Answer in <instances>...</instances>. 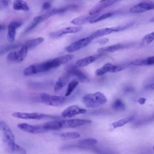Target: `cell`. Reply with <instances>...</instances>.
<instances>
[{
	"instance_id": "1",
	"label": "cell",
	"mask_w": 154,
	"mask_h": 154,
	"mask_svg": "<svg viewBox=\"0 0 154 154\" xmlns=\"http://www.w3.org/2000/svg\"><path fill=\"white\" fill-rule=\"evenodd\" d=\"M82 101L87 107L94 108L105 104L107 99L103 94L97 92L86 94L83 97Z\"/></svg>"
},
{
	"instance_id": "2",
	"label": "cell",
	"mask_w": 154,
	"mask_h": 154,
	"mask_svg": "<svg viewBox=\"0 0 154 154\" xmlns=\"http://www.w3.org/2000/svg\"><path fill=\"white\" fill-rule=\"evenodd\" d=\"M55 68L52 60L47 61L30 65L23 71V75L30 76L39 73L44 72Z\"/></svg>"
},
{
	"instance_id": "3",
	"label": "cell",
	"mask_w": 154,
	"mask_h": 154,
	"mask_svg": "<svg viewBox=\"0 0 154 154\" xmlns=\"http://www.w3.org/2000/svg\"><path fill=\"white\" fill-rule=\"evenodd\" d=\"M39 100L44 104L54 106H59L63 104L66 98L62 96L53 95L46 93L39 94Z\"/></svg>"
},
{
	"instance_id": "4",
	"label": "cell",
	"mask_w": 154,
	"mask_h": 154,
	"mask_svg": "<svg viewBox=\"0 0 154 154\" xmlns=\"http://www.w3.org/2000/svg\"><path fill=\"white\" fill-rule=\"evenodd\" d=\"M57 121L59 130L63 128H76L92 123V121L90 120L81 119H65Z\"/></svg>"
},
{
	"instance_id": "5",
	"label": "cell",
	"mask_w": 154,
	"mask_h": 154,
	"mask_svg": "<svg viewBox=\"0 0 154 154\" xmlns=\"http://www.w3.org/2000/svg\"><path fill=\"white\" fill-rule=\"evenodd\" d=\"M12 115L14 117L24 119H54L58 118L57 117L37 112H15L13 113Z\"/></svg>"
},
{
	"instance_id": "6",
	"label": "cell",
	"mask_w": 154,
	"mask_h": 154,
	"mask_svg": "<svg viewBox=\"0 0 154 154\" xmlns=\"http://www.w3.org/2000/svg\"><path fill=\"white\" fill-rule=\"evenodd\" d=\"M0 129L3 139L7 144L8 147L15 143L14 137L10 128L3 121L0 122Z\"/></svg>"
},
{
	"instance_id": "7",
	"label": "cell",
	"mask_w": 154,
	"mask_h": 154,
	"mask_svg": "<svg viewBox=\"0 0 154 154\" xmlns=\"http://www.w3.org/2000/svg\"><path fill=\"white\" fill-rule=\"evenodd\" d=\"M93 39L90 35L76 41L66 47L65 49L68 53H72L84 48L88 45Z\"/></svg>"
},
{
	"instance_id": "8",
	"label": "cell",
	"mask_w": 154,
	"mask_h": 154,
	"mask_svg": "<svg viewBox=\"0 0 154 154\" xmlns=\"http://www.w3.org/2000/svg\"><path fill=\"white\" fill-rule=\"evenodd\" d=\"M17 127L24 131L32 134H38L47 132L44 128L43 124L33 125L26 123H22L18 124Z\"/></svg>"
},
{
	"instance_id": "9",
	"label": "cell",
	"mask_w": 154,
	"mask_h": 154,
	"mask_svg": "<svg viewBox=\"0 0 154 154\" xmlns=\"http://www.w3.org/2000/svg\"><path fill=\"white\" fill-rule=\"evenodd\" d=\"M86 110L80 108L76 105H73L68 107L62 112V117L65 118H71L77 115L84 114L86 112Z\"/></svg>"
},
{
	"instance_id": "10",
	"label": "cell",
	"mask_w": 154,
	"mask_h": 154,
	"mask_svg": "<svg viewBox=\"0 0 154 154\" xmlns=\"http://www.w3.org/2000/svg\"><path fill=\"white\" fill-rule=\"evenodd\" d=\"M22 22L20 20H14L11 21L9 24L7 38L10 42H13L15 38L16 29L22 24Z\"/></svg>"
},
{
	"instance_id": "11",
	"label": "cell",
	"mask_w": 154,
	"mask_h": 154,
	"mask_svg": "<svg viewBox=\"0 0 154 154\" xmlns=\"http://www.w3.org/2000/svg\"><path fill=\"white\" fill-rule=\"evenodd\" d=\"M123 69L122 68L111 63H107L101 68L97 69L95 72V73L97 76H101L107 72H116Z\"/></svg>"
},
{
	"instance_id": "12",
	"label": "cell",
	"mask_w": 154,
	"mask_h": 154,
	"mask_svg": "<svg viewBox=\"0 0 154 154\" xmlns=\"http://www.w3.org/2000/svg\"><path fill=\"white\" fill-rule=\"evenodd\" d=\"M154 4L149 2H142L131 7L129 10L131 13H140L153 9Z\"/></svg>"
},
{
	"instance_id": "13",
	"label": "cell",
	"mask_w": 154,
	"mask_h": 154,
	"mask_svg": "<svg viewBox=\"0 0 154 154\" xmlns=\"http://www.w3.org/2000/svg\"><path fill=\"white\" fill-rule=\"evenodd\" d=\"M66 72L70 76L72 75L75 77L79 81L82 82H88L89 81L88 78L75 66L69 67Z\"/></svg>"
},
{
	"instance_id": "14",
	"label": "cell",
	"mask_w": 154,
	"mask_h": 154,
	"mask_svg": "<svg viewBox=\"0 0 154 154\" xmlns=\"http://www.w3.org/2000/svg\"><path fill=\"white\" fill-rule=\"evenodd\" d=\"M82 29V27L80 26L67 27L52 32L50 35L53 37H56L66 34L78 32L81 31Z\"/></svg>"
},
{
	"instance_id": "15",
	"label": "cell",
	"mask_w": 154,
	"mask_h": 154,
	"mask_svg": "<svg viewBox=\"0 0 154 154\" xmlns=\"http://www.w3.org/2000/svg\"><path fill=\"white\" fill-rule=\"evenodd\" d=\"M128 44L118 43L106 47L98 48L97 51L98 53L113 52L116 51L127 48L129 46Z\"/></svg>"
},
{
	"instance_id": "16",
	"label": "cell",
	"mask_w": 154,
	"mask_h": 154,
	"mask_svg": "<svg viewBox=\"0 0 154 154\" xmlns=\"http://www.w3.org/2000/svg\"><path fill=\"white\" fill-rule=\"evenodd\" d=\"M70 74L66 72L58 79L54 87V90L58 91L62 89L68 82L70 77Z\"/></svg>"
},
{
	"instance_id": "17",
	"label": "cell",
	"mask_w": 154,
	"mask_h": 154,
	"mask_svg": "<svg viewBox=\"0 0 154 154\" xmlns=\"http://www.w3.org/2000/svg\"><path fill=\"white\" fill-rule=\"evenodd\" d=\"M116 1V0H101L100 1L101 3L91 9L90 11L89 14L90 15H94L102 9L111 5Z\"/></svg>"
},
{
	"instance_id": "18",
	"label": "cell",
	"mask_w": 154,
	"mask_h": 154,
	"mask_svg": "<svg viewBox=\"0 0 154 154\" xmlns=\"http://www.w3.org/2000/svg\"><path fill=\"white\" fill-rule=\"evenodd\" d=\"M100 54L89 56L78 60L75 66L77 67L86 66L96 61L100 56Z\"/></svg>"
},
{
	"instance_id": "19",
	"label": "cell",
	"mask_w": 154,
	"mask_h": 154,
	"mask_svg": "<svg viewBox=\"0 0 154 154\" xmlns=\"http://www.w3.org/2000/svg\"><path fill=\"white\" fill-rule=\"evenodd\" d=\"M131 63L136 66H145L154 64V57H149L146 58H139L131 61Z\"/></svg>"
},
{
	"instance_id": "20",
	"label": "cell",
	"mask_w": 154,
	"mask_h": 154,
	"mask_svg": "<svg viewBox=\"0 0 154 154\" xmlns=\"http://www.w3.org/2000/svg\"><path fill=\"white\" fill-rule=\"evenodd\" d=\"M91 16H82L78 17L73 19L70 23L74 25H81L89 22L90 21L95 17L94 15Z\"/></svg>"
},
{
	"instance_id": "21",
	"label": "cell",
	"mask_w": 154,
	"mask_h": 154,
	"mask_svg": "<svg viewBox=\"0 0 154 154\" xmlns=\"http://www.w3.org/2000/svg\"><path fill=\"white\" fill-rule=\"evenodd\" d=\"M57 14L55 9H54L42 15L35 17L33 18V20L39 23L47 20L51 16Z\"/></svg>"
},
{
	"instance_id": "22",
	"label": "cell",
	"mask_w": 154,
	"mask_h": 154,
	"mask_svg": "<svg viewBox=\"0 0 154 154\" xmlns=\"http://www.w3.org/2000/svg\"><path fill=\"white\" fill-rule=\"evenodd\" d=\"M28 50L27 48L23 45L19 51H16L15 62L19 63L23 61L27 55Z\"/></svg>"
},
{
	"instance_id": "23",
	"label": "cell",
	"mask_w": 154,
	"mask_h": 154,
	"mask_svg": "<svg viewBox=\"0 0 154 154\" xmlns=\"http://www.w3.org/2000/svg\"><path fill=\"white\" fill-rule=\"evenodd\" d=\"M116 32V30L114 27L110 28H105L97 31L90 36L93 39L96 38L100 37Z\"/></svg>"
},
{
	"instance_id": "24",
	"label": "cell",
	"mask_w": 154,
	"mask_h": 154,
	"mask_svg": "<svg viewBox=\"0 0 154 154\" xmlns=\"http://www.w3.org/2000/svg\"><path fill=\"white\" fill-rule=\"evenodd\" d=\"M13 8L15 10L24 11H27L29 9L27 3L24 1L20 0H16L14 1Z\"/></svg>"
},
{
	"instance_id": "25",
	"label": "cell",
	"mask_w": 154,
	"mask_h": 154,
	"mask_svg": "<svg viewBox=\"0 0 154 154\" xmlns=\"http://www.w3.org/2000/svg\"><path fill=\"white\" fill-rule=\"evenodd\" d=\"M133 119V117L131 116L120 119L111 124L110 125V128L111 129H113L122 126L131 121Z\"/></svg>"
},
{
	"instance_id": "26",
	"label": "cell",
	"mask_w": 154,
	"mask_h": 154,
	"mask_svg": "<svg viewBox=\"0 0 154 154\" xmlns=\"http://www.w3.org/2000/svg\"><path fill=\"white\" fill-rule=\"evenodd\" d=\"M73 57L74 55L73 54H66L58 57L54 59L59 66L61 65L66 63L72 60Z\"/></svg>"
},
{
	"instance_id": "27",
	"label": "cell",
	"mask_w": 154,
	"mask_h": 154,
	"mask_svg": "<svg viewBox=\"0 0 154 154\" xmlns=\"http://www.w3.org/2000/svg\"><path fill=\"white\" fill-rule=\"evenodd\" d=\"M44 38L40 37L30 40L26 42L23 45L29 49L42 43L44 41Z\"/></svg>"
},
{
	"instance_id": "28",
	"label": "cell",
	"mask_w": 154,
	"mask_h": 154,
	"mask_svg": "<svg viewBox=\"0 0 154 154\" xmlns=\"http://www.w3.org/2000/svg\"><path fill=\"white\" fill-rule=\"evenodd\" d=\"M97 142V140L94 138H88L80 140L78 143L85 148L86 147L95 145Z\"/></svg>"
},
{
	"instance_id": "29",
	"label": "cell",
	"mask_w": 154,
	"mask_h": 154,
	"mask_svg": "<svg viewBox=\"0 0 154 154\" xmlns=\"http://www.w3.org/2000/svg\"><path fill=\"white\" fill-rule=\"evenodd\" d=\"M79 84V81L76 80H73L68 84L65 96L66 97L69 96Z\"/></svg>"
},
{
	"instance_id": "30",
	"label": "cell",
	"mask_w": 154,
	"mask_h": 154,
	"mask_svg": "<svg viewBox=\"0 0 154 154\" xmlns=\"http://www.w3.org/2000/svg\"><path fill=\"white\" fill-rule=\"evenodd\" d=\"M111 107L113 110L120 111L124 110L125 106V104L121 100L117 99L113 102Z\"/></svg>"
},
{
	"instance_id": "31",
	"label": "cell",
	"mask_w": 154,
	"mask_h": 154,
	"mask_svg": "<svg viewBox=\"0 0 154 154\" xmlns=\"http://www.w3.org/2000/svg\"><path fill=\"white\" fill-rule=\"evenodd\" d=\"M10 151L13 153L16 154H27L26 150L15 143L8 147Z\"/></svg>"
},
{
	"instance_id": "32",
	"label": "cell",
	"mask_w": 154,
	"mask_h": 154,
	"mask_svg": "<svg viewBox=\"0 0 154 154\" xmlns=\"http://www.w3.org/2000/svg\"><path fill=\"white\" fill-rule=\"evenodd\" d=\"M19 45L17 44H8L0 46V55L10 50L18 48Z\"/></svg>"
},
{
	"instance_id": "33",
	"label": "cell",
	"mask_w": 154,
	"mask_h": 154,
	"mask_svg": "<svg viewBox=\"0 0 154 154\" xmlns=\"http://www.w3.org/2000/svg\"><path fill=\"white\" fill-rule=\"evenodd\" d=\"M114 14V12H109L105 13L98 17H95L91 19L89 23H93L100 21L111 17Z\"/></svg>"
},
{
	"instance_id": "34",
	"label": "cell",
	"mask_w": 154,
	"mask_h": 154,
	"mask_svg": "<svg viewBox=\"0 0 154 154\" xmlns=\"http://www.w3.org/2000/svg\"><path fill=\"white\" fill-rule=\"evenodd\" d=\"M60 136L67 139H75L79 138L80 134L76 132H70L62 133L60 134Z\"/></svg>"
},
{
	"instance_id": "35",
	"label": "cell",
	"mask_w": 154,
	"mask_h": 154,
	"mask_svg": "<svg viewBox=\"0 0 154 154\" xmlns=\"http://www.w3.org/2000/svg\"><path fill=\"white\" fill-rule=\"evenodd\" d=\"M154 39V33L152 32L145 35L143 38L142 42L143 44H148L152 42Z\"/></svg>"
},
{
	"instance_id": "36",
	"label": "cell",
	"mask_w": 154,
	"mask_h": 154,
	"mask_svg": "<svg viewBox=\"0 0 154 154\" xmlns=\"http://www.w3.org/2000/svg\"><path fill=\"white\" fill-rule=\"evenodd\" d=\"M15 52L16 51H13L10 53L7 57V60L11 62H15Z\"/></svg>"
},
{
	"instance_id": "37",
	"label": "cell",
	"mask_w": 154,
	"mask_h": 154,
	"mask_svg": "<svg viewBox=\"0 0 154 154\" xmlns=\"http://www.w3.org/2000/svg\"><path fill=\"white\" fill-rule=\"evenodd\" d=\"M38 23L34 21H33L32 22L27 26L26 30L25 32H27L31 29L34 28Z\"/></svg>"
},
{
	"instance_id": "38",
	"label": "cell",
	"mask_w": 154,
	"mask_h": 154,
	"mask_svg": "<svg viewBox=\"0 0 154 154\" xmlns=\"http://www.w3.org/2000/svg\"><path fill=\"white\" fill-rule=\"evenodd\" d=\"M51 6V4L49 2H44L42 5V8L43 9L46 10L48 9Z\"/></svg>"
},
{
	"instance_id": "39",
	"label": "cell",
	"mask_w": 154,
	"mask_h": 154,
	"mask_svg": "<svg viewBox=\"0 0 154 154\" xmlns=\"http://www.w3.org/2000/svg\"><path fill=\"white\" fill-rule=\"evenodd\" d=\"M109 39L107 38H103L97 41V42L100 44H103L108 42Z\"/></svg>"
},
{
	"instance_id": "40",
	"label": "cell",
	"mask_w": 154,
	"mask_h": 154,
	"mask_svg": "<svg viewBox=\"0 0 154 154\" xmlns=\"http://www.w3.org/2000/svg\"><path fill=\"white\" fill-rule=\"evenodd\" d=\"M145 88L147 90H153L154 89V84L147 85L145 86Z\"/></svg>"
},
{
	"instance_id": "41",
	"label": "cell",
	"mask_w": 154,
	"mask_h": 154,
	"mask_svg": "<svg viewBox=\"0 0 154 154\" xmlns=\"http://www.w3.org/2000/svg\"><path fill=\"white\" fill-rule=\"evenodd\" d=\"M0 2L2 5L5 7L7 6L9 3V1L8 0H2Z\"/></svg>"
},
{
	"instance_id": "42",
	"label": "cell",
	"mask_w": 154,
	"mask_h": 154,
	"mask_svg": "<svg viewBox=\"0 0 154 154\" xmlns=\"http://www.w3.org/2000/svg\"><path fill=\"white\" fill-rule=\"evenodd\" d=\"M146 99L143 97H141L140 98L138 101V103L140 104L143 105L145 103Z\"/></svg>"
},
{
	"instance_id": "43",
	"label": "cell",
	"mask_w": 154,
	"mask_h": 154,
	"mask_svg": "<svg viewBox=\"0 0 154 154\" xmlns=\"http://www.w3.org/2000/svg\"><path fill=\"white\" fill-rule=\"evenodd\" d=\"M4 28V27L3 25L0 24V30L3 29Z\"/></svg>"
},
{
	"instance_id": "44",
	"label": "cell",
	"mask_w": 154,
	"mask_h": 154,
	"mask_svg": "<svg viewBox=\"0 0 154 154\" xmlns=\"http://www.w3.org/2000/svg\"><path fill=\"white\" fill-rule=\"evenodd\" d=\"M150 21L152 22H154V18H152V19Z\"/></svg>"
}]
</instances>
